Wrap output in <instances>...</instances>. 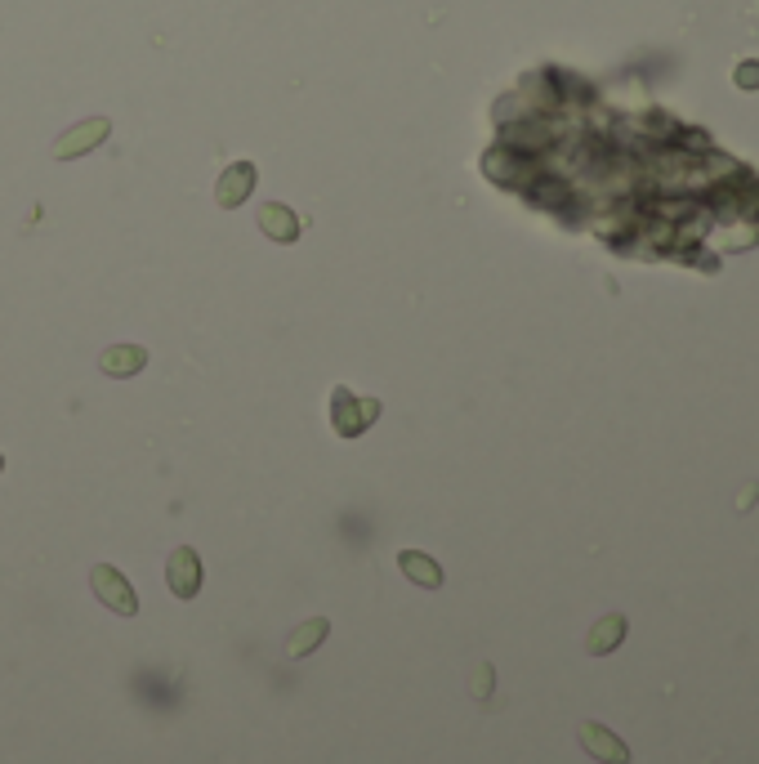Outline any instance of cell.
Returning a JSON list of instances; mask_svg holds the SVG:
<instances>
[{
	"instance_id": "6",
	"label": "cell",
	"mask_w": 759,
	"mask_h": 764,
	"mask_svg": "<svg viewBox=\"0 0 759 764\" xmlns=\"http://www.w3.org/2000/svg\"><path fill=\"white\" fill-rule=\"evenodd\" d=\"M255 179H259V170L251 166V161H233V166L219 175V184H215V202L224 206V210H237L246 197L255 193Z\"/></svg>"
},
{
	"instance_id": "1",
	"label": "cell",
	"mask_w": 759,
	"mask_h": 764,
	"mask_svg": "<svg viewBox=\"0 0 759 764\" xmlns=\"http://www.w3.org/2000/svg\"><path fill=\"white\" fill-rule=\"evenodd\" d=\"M380 416V403L376 398H353L349 389H331V425L340 438H358L362 429H371Z\"/></svg>"
},
{
	"instance_id": "5",
	"label": "cell",
	"mask_w": 759,
	"mask_h": 764,
	"mask_svg": "<svg viewBox=\"0 0 759 764\" xmlns=\"http://www.w3.org/2000/svg\"><path fill=\"white\" fill-rule=\"evenodd\" d=\"M166 586H170V595H175V599H192L201 590V559H197V550H192V546L170 550Z\"/></svg>"
},
{
	"instance_id": "12",
	"label": "cell",
	"mask_w": 759,
	"mask_h": 764,
	"mask_svg": "<svg viewBox=\"0 0 759 764\" xmlns=\"http://www.w3.org/2000/svg\"><path fill=\"white\" fill-rule=\"evenodd\" d=\"M487 689H492V671H487V666H483V671H478V697H483Z\"/></svg>"
},
{
	"instance_id": "4",
	"label": "cell",
	"mask_w": 759,
	"mask_h": 764,
	"mask_svg": "<svg viewBox=\"0 0 759 764\" xmlns=\"http://www.w3.org/2000/svg\"><path fill=\"white\" fill-rule=\"evenodd\" d=\"M108 135H112V121H108V117H90V121H81V126H72L67 135L54 139V161L85 157V152H94Z\"/></svg>"
},
{
	"instance_id": "2",
	"label": "cell",
	"mask_w": 759,
	"mask_h": 764,
	"mask_svg": "<svg viewBox=\"0 0 759 764\" xmlns=\"http://www.w3.org/2000/svg\"><path fill=\"white\" fill-rule=\"evenodd\" d=\"M90 586H94V599H99L103 608H112L117 617H134V613H139V595H134V586L126 581V572L112 568V563L90 568Z\"/></svg>"
},
{
	"instance_id": "9",
	"label": "cell",
	"mask_w": 759,
	"mask_h": 764,
	"mask_svg": "<svg viewBox=\"0 0 759 764\" xmlns=\"http://www.w3.org/2000/svg\"><path fill=\"white\" fill-rule=\"evenodd\" d=\"M99 367H103V376H117V380L139 376V371L148 367V349H143V345H112L99 358Z\"/></svg>"
},
{
	"instance_id": "7",
	"label": "cell",
	"mask_w": 759,
	"mask_h": 764,
	"mask_svg": "<svg viewBox=\"0 0 759 764\" xmlns=\"http://www.w3.org/2000/svg\"><path fill=\"white\" fill-rule=\"evenodd\" d=\"M259 228H264V237L291 246L295 237H300V215H295L291 206H282V202H264L259 206Z\"/></svg>"
},
{
	"instance_id": "3",
	"label": "cell",
	"mask_w": 759,
	"mask_h": 764,
	"mask_svg": "<svg viewBox=\"0 0 759 764\" xmlns=\"http://www.w3.org/2000/svg\"><path fill=\"white\" fill-rule=\"evenodd\" d=\"M576 738H581L585 756H594L599 764H630V747L608 729V724L581 720V724H576Z\"/></svg>"
},
{
	"instance_id": "8",
	"label": "cell",
	"mask_w": 759,
	"mask_h": 764,
	"mask_svg": "<svg viewBox=\"0 0 759 764\" xmlns=\"http://www.w3.org/2000/svg\"><path fill=\"white\" fill-rule=\"evenodd\" d=\"M621 639H626V617L608 613V617H599V622H594L590 635H585V653L608 657V653H617V648H621Z\"/></svg>"
},
{
	"instance_id": "11",
	"label": "cell",
	"mask_w": 759,
	"mask_h": 764,
	"mask_svg": "<svg viewBox=\"0 0 759 764\" xmlns=\"http://www.w3.org/2000/svg\"><path fill=\"white\" fill-rule=\"evenodd\" d=\"M326 630H331V626H326V617H309L304 626L291 630V639H286V653H291V657H309L313 648L326 639Z\"/></svg>"
},
{
	"instance_id": "10",
	"label": "cell",
	"mask_w": 759,
	"mask_h": 764,
	"mask_svg": "<svg viewBox=\"0 0 759 764\" xmlns=\"http://www.w3.org/2000/svg\"><path fill=\"white\" fill-rule=\"evenodd\" d=\"M398 568L407 572V581H416V586H425V590H438L443 586V568H438L429 555H420V550H402L398 555Z\"/></svg>"
},
{
	"instance_id": "13",
	"label": "cell",
	"mask_w": 759,
	"mask_h": 764,
	"mask_svg": "<svg viewBox=\"0 0 759 764\" xmlns=\"http://www.w3.org/2000/svg\"><path fill=\"white\" fill-rule=\"evenodd\" d=\"M0 470H5V456H0Z\"/></svg>"
}]
</instances>
